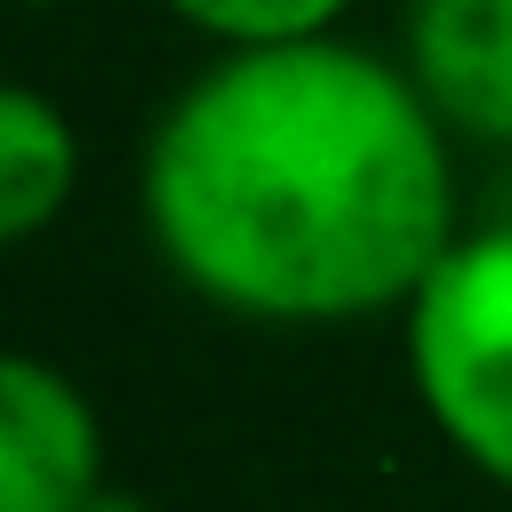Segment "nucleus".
<instances>
[{"label":"nucleus","mask_w":512,"mask_h":512,"mask_svg":"<svg viewBox=\"0 0 512 512\" xmlns=\"http://www.w3.org/2000/svg\"><path fill=\"white\" fill-rule=\"evenodd\" d=\"M352 0H168V16H184L192 32H208L216 48H288V40H328L344 24Z\"/></svg>","instance_id":"obj_6"},{"label":"nucleus","mask_w":512,"mask_h":512,"mask_svg":"<svg viewBox=\"0 0 512 512\" xmlns=\"http://www.w3.org/2000/svg\"><path fill=\"white\" fill-rule=\"evenodd\" d=\"M32 8H56V0H32Z\"/></svg>","instance_id":"obj_8"},{"label":"nucleus","mask_w":512,"mask_h":512,"mask_svg":"<svg viewBox=\"0 0 512 512\" xmlns=\"http://www.w3.org/2000/svg\"><path fill=\"white\" fill-rule=\"evenodd\" d=\"M80 512H152V504H144L136 488H112V480H104V488H96V496H88Z\"/></svg>","instance_id":"obj_7"},{"label":"nucleus","mask_w":512,"mask_h":512,"mask_svg":"<svg viewBox=\"0 0 512 512\" xmlns=\"http://www.w3.org/2000/svg\"><path fill=\"white\" fill-rule=\"evenodd\" d=\"M408 80L448 136L512 144V0H408Z\"/></svg>","instance_id":"obj_4"},{"label":"nucleus","mask_w":512,"mask_h":512,"mask_svg":"<svg viewBox=\"0 0 512 512\" xmlns=\"http://www.w3.org/2000/svg\"><path fill=\"white\" fill-rule=\"evenodd\" d=\"M408 384L432 432L496 488H512V224L456 232L408 296Z\"/></svg>","instance_id":"obj_2"},{"label":"nucleus","mask_w":512,"mask_h":512,"mask_svg":"<svg viewBox=\"0 0 512 512\" xmlns=\"http://www.w3.org/2000/svg\"><path fill=\"white\" fill-rule=\"evenodd\" d=\"M72 184H80V136L64 104H48L40 88H8L0 96V240L48 232Z\"/></svg>","instance_id":"obj_5"},{"label":"nucleus","mask_w":512,"mask_h":512,"mask_svg":"<svg viewBox=\"0 0 512 512\" xmlns=\"http://www.w3.org/2000/svg\"><path fill=\"white\" fill-rule=\"evenodd\" d=\"M144 232L216 312L344 328L408 312L456 248L448 128L352 40L224 48L144 144Z\"/></svg>","instance_id":"obj_1"},{"label":"nucleus","mask_w":512,"mask_h":512,"mask_svg":"<svg viewBox=\"0 0 512 512\" xmlns=\"http://www.w3.org/2000/svg\"><path fill=\"white\" fill-rule=\"evenodd\" d=\"M104 488V424L40 352L0 360V512H80Z\"/></svg>","instance_id":"obj_3"}]
</instances>
